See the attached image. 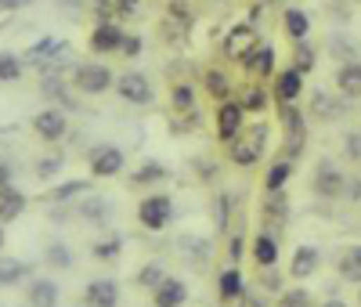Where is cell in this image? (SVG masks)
<instances>
[{
  "instance_id": "6da1fadb",
  "label": "cell",
  "mask_w": 361,
  "mask_h": 307,
  "mask_svg": "<svg viewBox=\"0 0 361 307\" xmlns=\"http://www.w3.org/2000/svg\"><path fill=\"white\" fill-rule=\"evenodd\" d=\"M170 213H173V199H166V195H148V199L137 206V221H141L145 228L159 231V228H166Z\"/></svg>"
},
{
  "instance_id": "7a4b0ae2",
  "label": "cell",
  "mask_w": 361,
  "mask_h": 307,
  "mask_svg": "<svg viewBox=\"0 0 361 307\" xmlns=\"http://www.w3.org/2000/svg\"><path fill=\"white\" fill-rule=\"evenodd\" d=\"M264 152V127H253L243 141H231V163L238 167H253Z\"/></svg>"
},
{
  "instance_id": "3957f363",
  "label": "cell",
  "mask_w": 361,
  "mask_h": 307,
  "mask_svg": "<svg viewBox=\"0 0 361 307\" xmlns=\"http://www.w3.org/2000/svg\"><path fill=\"white\" fill-rule=\"evenodd\" d=\"M116 95L134 102V105H148V102H152V87H148V80L141 73H123L116 80Z\"/></svg>"
},
{
  "instance_id": "277c9868",
  "label": "cell",
  "mask_w": 361,
  "mask_h": 307,
  "mask_svg": "<svg viewBox=\"0 0 361 307\" xmlns=\"http://www.w3.org/2000/svg\"><path fill=\"white\" fill-rule=\"evenodd\" d=\"M90 170H94L98 177H116L119 170H123V152H119L116 145H98L94 152H90Z\"/></svg>"
},
{
  "instance_id": "5b68a950",
  "label": "cell",
  "mask_w": 361,
  "mask_h": 307,
  "mask_svg": "<svg viewBox=\"0 0 361 307\" xmlns=\"http://www.w3.org/2000/svg\"><path fill=\"white\" fill-rule=\"evenodd\" d=\"M76 87L83 95H102V90L112 87V73L105 66H80L76 69Z\"/></svg>"
},
{
  "instance_id": "8992f818",
  "label": "cell",
  "mask_w": 361,
  "mask_h": 307,
  "mask_svg": "<svg viewBox=\"0 0 361 307\" xmlns=\"http://www.w3.org/2000/svg\"><path fill=\"white\" fill-rule=\"evenodd\" d=\"M243 105H235V102H224L221 105V112H217V134H221V141H235L238 138V131H243Z\"/></svg>"
},
{
  "instance_id": "52a82bcc",
  "label": "cell",
  "mask_w": 361,
  "mask_h": 307,
  "mask_svg": "<svg viewBox=\"0 0 361 307\" xmlns=\"http://www.w3.org/2000/svg\"><path fill=\"white\" fill-rule=\"evenodd\" d=\"M127 44V37H123V29H119L116 22H102L94 33H90V47H94L98 54H105V51H119Z\"/></svg>"
},
{
  "instance_id": "ba28073f",
  "label": "cell",
  "mask_w": 361,
  "mask_h": 307,
  "mask_svg": "<svg viewBox=\"0 0 361 307\" xmlns=\"http://www.w3.org/2000/svg\"><path fill=\"white\" fill-rule=\"evenodd\" d=\"M318 264H322L318 246H296L293 264H289V275H293V279H311V275L318 271Z\"/></svg>"
},
{
  "instance_id": "9c48e42d",
  "label": "cell",
  "mask_w": 361,
  "mask_h": 307,
  "mask_svg": "<svg viewBox=\"0 0 361 307\" xmlns=\"http://www.w3.org/2000/svg\"><path fill=\"white\" fill-rule=\"evenodd\" d=\"M314 188H318V195H325V199H336L340 192H343V174L333 167V163H322L318 167V177H314Z\"/></svg>"
},
{
  "instance_id": "30bf717a",
  "label": "cell",
  "mask_w": 361,
  "mask_h": 307,
  "mask_svg": "<svg viewBox=\"0 0 361 307\" xmlns=\"http://www.w3.org/2000/svg\"><path fill=\"white\" fill-rule=\"evenodd\" d=\"M33 131L44 138V141H58L66 134V116L58 112V109H47V112H40L37 119H33Z\"/></svg>"
},
{
  "instance_id": "8fae6325",
  "label": "cell",
  "mask_w": 361,
  "mask_h": 307,
  "mask_svg": "<svg viewBox=\"0 0 361 307\" xmlns=\"http://www.w3.org/2000/svg\"><path fill=\"white\" fill-rule=\"evenodd\" d=\"M188 300V286L180 279H163L156 286V307H180Z\"/></svg>"
},
{
  "instance_id": "7c38bea8",
  "label": "cell",
  "mask_w": 361,
  "mask_h": 307,
  "mask_svg": "<svg viewBox=\"0 0 361 307\" xmlns=\"http://www.w3.org/2000/svg\"><path fill=\"white\" fill-rule=\"evenodd\" d=\"M87 307H116V300H119V289H116V282H109V279H98V282H90L87 286Z\"/></svg>"
},
{
  "instance_id": "4fadbf2b",
  "label": "cell",
  "mask_w": 361,
  "mask_h": 307,
  "mask_svg": "<svg viewBox=\"0 0 361 307\" xmlns=\"http://www.w3.org/2000/svg\"><path fill=\"white\" fill-rule=\"evenodd\" d=\"M336 87H340L343 98H361V66H357V61H347V66H340Z\"/></svg>"
},
{
  "instance_id": "5bb4252c",
  "label": "cell",
  "mask_w": 361,
  "mask_h": 307,
  "mask_svg": "<svg viewBox=\"0 0 361 307\" xmlns=\"http://www.w3.org/2000/svg\"><path fill=\"white\" fill-rule=\"evenodd\" d=\"M300 87H304V76H300L296 69H282V73L275 76V95H279L282 105H289V102L300 95Z\"/></svg>"
},
{
  "instance_id": "9a60e30c",
  "label": "cell",
  "mask_w": 361,
  "mask_h": 307,
  "mask_svg": "<svg viewBox=\"0 0 361 307\" xmlns=\"http://www.w3.org/2000/svg\"><path fill=\"white\" fill-rule=\"evenodd\" d=\"M22 210H25V195L22 192H15L11 184H8V188H0V224L22 217Z\"/></svg>"
},
{
  "instance_id": "2e32d148",
  "label": "cell",
  "mask_w": 361,
  "mask_h": 307,
  "mask_svg": "<svg viewBox=\"0 0 361 307\" xmlns=\"http://www.w3.org/2000/svg\"><path fill=\"white\" fill-rule=\"evenodd\" d=\"M340 275L347 282H361V246H347L340 257Z\"/></svg>"
},
{
  "instance_id": "e0dca14e",
  "label": "cell",
  "mask_w": 361,
  "mask_h": 307,
  "mask_svg": "<svg viewBox=\"0 0 361 307\" xmlns=\"http://www.w3.org/2000/svg\"><path fill=\"white\" fill-rule=\"evenodd\" d=\"M282 25H286V33H289L293 40H300V44H304V37H307V29H311L307 15H304V11H296V8H289V11H286Z\"/></svg>"
},
{
  "instance_id": "ac0fdd59",
  "label": "cell",
  "mask_w": 361,
  "mask_h": 307,
  "mask_svg": "<svg viewBox=\"0 0 361 307\" xmlns=\"http://www.w3.org/2000/svg\"><path fill=\"white\" fill-rule=\"evenodd\" d=\"M253 257H257V264H264V267H271L279 260V246H275V239L271 235H257V242H253Z\"/></svg>"
},
{
  "instance_id": "d6986e66",
  "label": "cell",
  "mask_w": 361,
  "mask_h": 307,
  "mask_svg": "<svg viewBox=\"0 0 361 307\" xmlns=\"http://www.w3.org/2000/svg\"><path fill=\"white\" fill-rule=\"evenodd\" d=\"M29 303L54 307V303H58V286H54V282H33V289H29Z\"/></svg>"
},
{
  "instance_id": "ffe728a7",
  "label": "cell",
  "mask_w": 361,
  "mask_h": 307,
  "mask_svg": "<svg viewBox=\"0 0 361 307\" xmlns=\"http://www.w3.org/2000/svg\"><path fill=\"white\" fill-rule=\"evenodd\" d=\"M243 296V275H238L235 267H228L224 275H221V300H238Z\"/></svg>"
},
{
  "instance_id": "44dd1931",
  "label": "cell",
  "mask_w": 361,
  "mask_h": 307,
  "mask_svg": "<svg viewBox=\"0 0 361 307\" xmlns=\"http://www.w3.org/2000/svg\"><path fill=\"white\" fill-rule=\"evenodd\" d=\"M246 66H250L253 73L267 76V73H271V66H275V51H271V47H257V51H250Z\"/></svg>"
},
{
  "instance_id": "7402d4cb",
  "label": "cell",
  "mask_w": 361,
  "mask_h": 307,
  "mask_svg": "<svg viewBox=\"0 0 361 307\" xmlns=\"http://www.w3.org/2000/svg\"><path fill=\"white\" fill-rule=\"evenodd\" d=\"M289 177H293V163H289V159H279L275 167L267 170V188H271V192H279Z\"/></svg>"
},
{
  "instance_id": "603a6c76",
  "label": "cell",
  "mask_w": 361,
  "mask_h": 307,
  "mask_svg": "<svg viewBox=\"0 0 361 307\" xmlns=\"http://www.w3.org/2000/svg\"><path fill=\"white\" fill-rule=\"evenodd\" d=\"M275 307H314V300H311V293L307 289H289V293H282L279 296V303Z\"/></svg>"
},
{
  "instance_id": "cb8c5ba5",
  "label": "cell",
  "mask_w": 361,
  "mask_h": 307,
  "mask_svg": "<svg viewBox=\"0 0 361 307\" xmlns=\"http://www.w3.org/2000/svg\"><path fill=\"white\" fill-rule=\"evenodd\" d=\"M22 76V66L15 54H0V80H18Z\"/></svg>"
},
{
  "instance_id": "d4e9b609",
  "label": "cell",
  "mask_w": 361,
  "mask_h": 307,
  "mask_svg": "<svg viewBox=\"0 0 361 307\" xmlns=\"http://www.w3.org/2000/svg\"><path fill=\"white\" fill-rule=\"evenodd\" d=\"M311 66H314V54H311V47H307V44H300V47H296V66H293V69H296L300 76H304Z\"/></svg>"
},
{
  "instance_id": "484cf974",
  "label": "cell",
  "mask_w": 361,
  "mask_h": 307,
  "mask_svg": "<svg viewBox=\"0 0 361 307\" xmlns=\"http://www.w3.org/2000/svg\"><path fill=\"white\" fill-rule=\"evenodd\" d=\"M206 83H209V95L228 98V80H224L221 73H206Z\"/></svg>"
},
{
  "instance_id": "4316f807",
  "label": "cell",
  "mask_w": 361,
  "mask_h": 307,
  "mask_svg": "<svg viewBox=\"0 0 361 307\" xmlns=\"http://www.w3.org/2000/svg\"><path fill=\"white\" fill-rule=\"evenodd\" d=\"M159 177H163V167H159V163H141L137 181H159Z\"/></svg>"
},
{
  "instance_id": "83f0119b",
  "label": "cell",
  "mask_w": 361,
  "mask_h": 307,
  "mask_svg": "<svg viewBox=\"0 0 361 307\" xmlns=\"http://www.w3.org/2000/svg\"><path fill=\"white\" fill-rule=\"evenodd\" d=\"M173 105H177V109H188V105H192V87H185V83L173 87Z\"/></svg>"
},
{
  "instance_id": "f1b7e54d",
  "label": "cell",
  "mask_w": 361,
  "mask_h": 307,
  "mask_svg": "<svg viewBox=\"0 0 361 307\" xmlns=\"http://www.w3.org/2000/svg\"><path fill=\"white\" fill-rule=\"evenodd\" d=\"M47 257H51V264H62V267H69V264H73L66 246H51V250H47Z\"/></svg>"
},
{
  "instance_id": "f546056e",
  "label": "cell",
  "mask_w": 361,
  "mask_h": 307,
  "mask_svg": "<svg viewBox=\"0 0 361 307\" xmlns=\"http://www.w3.org/2000/svg\"><path fill=\"white\" fill-rule=\"evenodd\" d=\"M137 279H141V286H159V282H163V275H159V267H145Z\"/></svg>"
},
{
  "instance_id": "4dcf8cb0",
  "label": "cell",
  "mask_w": 361,
  "mask_h": 307,
  "mask_svg": "<svg viewBox=\"0 0 361 307\" xmlns=\"http://www.w3.org/2000/svg\"><path fill=\"white\" fill-rule=\"evenodd\" d=\"M243 109H264V90H257V87H250V95H246V102H243Z\"/></svg>"
},
{
  "instance_id": "1f68e13d",
  "label": "cell",
  "mask_w": 361,
  "mask_h": 307,
  "mask_svg": "<svg viewBox=\"0 0 361 307\" xmlns=\"http://www.w3.org/2000/svg\"><path fill=\"white\" fill-rule=\"evenodd\" d=\"M347 152L354 159H361V134H347Z\"/></svg>"
},
{
  "instance_id": "d6a6232c",
  "label": "cell",
  "mask_w": 361,
  "mask_h": 307,
  "mask_svg": "<svg viewBox=\"0 0 361 307\" xmlns=\"http://www.w3.org/2000/svg\"><path fill=\"white\" fill-rule=\"evenodd\" d=\"M80 188H83V184H66L62 192H54V199H69V195H76Z\"/></svg>"
},
{
  "instance_id": "836d02e7",
  "label": "cell",
  "mask_w": 361,
  "mask_h": 307,
  "mask_svg": "<svg viewBox=\"0 0 361 307\" xmlns=\"http://www.w3.org/2000/svg\"><path fill=\"white\" fill-rule=\"evenodd\" d=\"M137 51H141V40H137V37H130V40L123 44V54H137Z\"/></svg>"
},
{
  "instance_id": "e575fe53",
  "label": "cell",
  "mask_w": 361,
  "mask_h": 307,
  "mask_svg": "<svg viewBox=\"0 0 361 307\" xmlns=\"http://www.w3.org/2000/svg\"><path fill=\"white\" fill-rule=\"evenodd\" d=\"M116 250H119V242H109V246H98L94 253H98V257H109V253H116Z\"/></svg>"
},
{
  "instance_id": "d590c367",
  "label": "cell",
  "mask_w": 361,
  "mask_h": 307,
  "mask_svg": "<svg viewBox=\"0 0 361 307\" xmlns=\"http://www.w3.org/2000/svg\"><path fill=\"white\" fill-rule=\"evenodd\" d=\"M25 0H0V11H15V8H22Z\"/></svg>"
},
{
  "instance_id": "8d00e7d4",
  "label": "cell",
  "mask_w": 361,
  "mask_h": 307,
  "mask_svg": "<svg viewBox=\"0 0 361 307\" xmlns=\"http://www.w3.org/2000/svg\"><path fill=\"white\" fill-rule=\"evenodd\" d=\"M8 177H11V170H8V163H0V188H8Z\"/></svg>"
},
{
  "instance_id": "74e56055",
  "label": "cell",
  "mask_w": 361,
  "mask_h": 307,
  "mask_svg": "<svg viewBox=\"0 0 361 307\" xmlns=\"http://www.w3.org/2000/svg\"><path fill=\"white\" fill-rule=\"evenodd\" d=\"M322 307H347V303H343V300H325Z\"/></svg>"
},
{
  "instance_id": "f35d334b",
  "label": "cell",
  "mask_w": 361,
  "mask_h": 307,
  "mask_svg": "<svg viewBox=\"0 0 361 307\" xmlns=\"http://www.w3.org/2000/svg\"><path fill=\"white\" fill-rule=\"evenodd\" d=\"M0 250H4V224H0Z\"/></svg>"
},
{
  "instance_id": "ab89813d",
  "label": "cell",
  "mask_w": 361,
  "mask_h": 307,
  "mask_svg": "<svg viewBox=\"0 0 361 307\" xmlns=\"http://www.w3.org/2000/svg\"><path fill=\"white\" fill-rule=\"evenodd\" d=\"M264 4H267V0H264Z\"/></svg>"
}]
</instances>
